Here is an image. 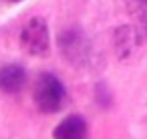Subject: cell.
<instances>
[{
    "instance_id": "1",
    "label": "cell",
    "mask_w": 147,
    "mask_h": 139,
    "mask_svg": "<svg viewBox=\"0 0 147 139\" xmlns=\"http://www.w3.org/2000/svg\"><path fill=\"white\" fill-rule=\"evenodd\" d=\"M34 103L42 113H59L67 103L63 81L51 73H42L34 83Z\"/></svg>"
},
{
    "instance_id": "5",
    "label": "cell",
    "mask_w": 147,
    "mask_h": 139,
    "mask_svg": "<svg viewBox=\"0 0 147 139\" xmlns=\"http://www.w3.org/2000/svg\"><path fill=\"white\" fill-rule=\"evenodd\" d=\"M10 2H20V0H10Z\"/></svg>"
},
{
    "instance_id": "3",
    "label": "cell",
    "mask_w": 147,
    "mask_h": 139,
    "mask_svg": "<svg viewBox=\"0 0 147 139\" xmlns=\"http://www.w3.org/2000/svg\"><path fill=\"white\" fill-rule=\"evenodd\" d=\"M87 135H89V125L81 115H71L63 119L53 131L55 139H87Z\"/></svg>"
},
{
    "instance_id": "2",
    "label": "cell",
    "mask_w": 147,
    "mask_h": 139,
    "mask_svg": "<svg viewBox=\"0 0 147 139\" xmlns=\"http://www.w3.org/2000/svg\"><path fill=\"white\" fill-rule=\"evenodd\" d=\"M20 47L24 53L32 57H42L49 53L51 47V36H49V26L42 18H30L22 30H20Z\"/></svg>"
},
{
    "instance_id": "4",
    "label": "cell",
    "mask_w": 147,
    "mask_h": 139,
    "mask_svg": "<svg viewBox=\"0 0 147 139\" xmlns=\"http://www.w3.org/2000/svg\"><path fill=\"white\" fill-rule=\"evenodd\" d=\"M26 85V71L20 65H6L0 69V91L14 95Z\"/></svg>"
}]
</instances>
